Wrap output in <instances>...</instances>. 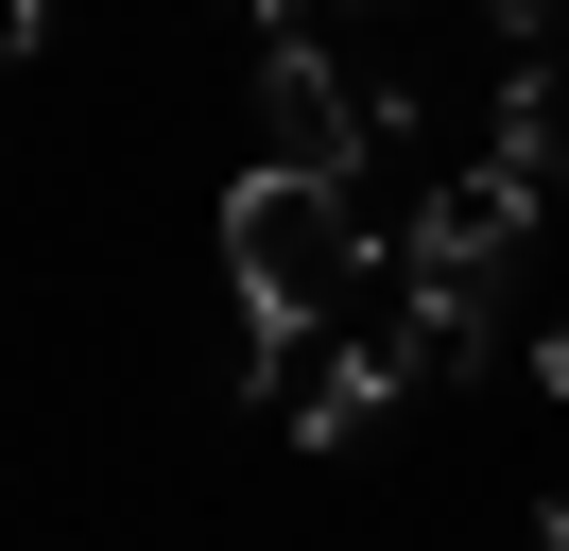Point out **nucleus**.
<instances>
[{"label":"nucleus","instance_id":"1","mask_svg":"<svg viewBox=\"0 0 569 551\" xmlns=\"http://www.w3.org/2000/svg\"><path fill=\"white\" fill-rule=\"evenodd\" d=\"M224 276H242V293H277V310H328L346 276H380V241H362L346 172H293V156H259L242 190H224Z\"/></svg>","mask_w":569,"mask_h":551},{"label":"nucleus","instance_id":"2","mask_svg":"<svg viewBox=\"0 0 569 551\" xmlns=\"http://www.w3.org/2000/svg\"><path fill=\"white\" fill-rule=\"evenodd\" d=\"M380 397H397V344L380 328H362V344H293V362H277V397H259V413H277V431L293 448H346V431H380Z\"/></svg>","mask_w":569,"mask_h":551},{"label":"nucleus","instance_id":"3","mask_svg":"<svg viewBox=\"0 0 569 551\" xmlns=\"http://www.w3.org/2000/svg\"><path fill=\"white\" fill-rule=\"evenodd\" d=\"M259 156H293V172H346V156H362V87H328L311 34L259 52Z\"/></svg>","mask_w":569,"mask_h":551},{"label":"nucleus","instance_id":"4","mask_svg":"<svg viewBox=\"0 0 569 551\" xmlns=\"http://www.w3.org/2000/svg\"><path fill=\"white\" fill-rule=\"evenodd\" d=\"M483 156L552 190V172H569V69H518V87H500V121H483Z\"/></svg>","mask_w":569,"mask_h":551},{"label":"nucleus","instance_id":"5","mask_svg":"<svg viewBox=\"0 0 569 551\" xmlns=\"http://www.w3.org/2000/svg\"><path fill=\"white\" fill-rule=\"evenodd\" d=\"M36 18H52V0H0V69H18V52H36Z\"/></svg>","mask_w":569,"mask_h":551},{"label":"nucleus","instance_id":"6","mask_svg":"<svg viewBox=\"0 0 569 551\" xmlns=\"http://www.w3.org/2000/svg\"><path fill=\"white\" fill-rule=\"evenodd\" d=\"M483 18H518V34H552V18H569V0H483Z\"/></svg>","mask_w":569,"mask_h":551},{"label":"nucleus","instance_id":"7","mask_svg":"<svg viewBox=\"0 0 569 551\" xmlns=\"http://www.w3.org/2000/svg\"><path fill=\"white\" fill-rule=\"evenodd\" d=\"M535 379H552V397H569V328H552V344H535Z\"/></svg>","mask_w":569,"mask_h":551},{"label":"nucleus","instance_id":"8","mask_svg":"<svg viewBox=\"0 0 569 551\" xmlns=\"http://www.w3.org/2000/svg\"><path fill=\"white\" fill-rule=\"evenodd\" d=\"M224 18H293V0H224Z\"/></svg>","mask_w":569,"mask_h":551},{"label":"nucleus","instance_id":"9","mask_svg":"<svg viewBox=\"0 0 569 551\" xmlns=\"http://www.w3.org/2000/svg\"><path fill=\"white\" fill-rule=\"evenodd\" d=\"M552 551H569V482H552Z\"/></svg>","mask_w":569,"mask_h":551}]
</instances>
